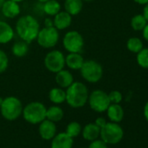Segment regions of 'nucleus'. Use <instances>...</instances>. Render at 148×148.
I'll return each instance as SVG.
<instances>
[{"instance_id": "obj_1", "label": "nucleus", "mask_w": 148, "mask_h": 148, "mask_svg": "<svg viewBox=\"0 0 148 148\" xmlns=\"http://www.w3.org/2000/svg\"><path fill=\"white\" fill-rule=\"evenodd\" d=\"M40 30V25L38 19L32 15L21 16L15 25V32L19 38L28 44H31L36 40L38 32Z\"/></svg>"}, {"instance_id": "obj_2", "label": "nucleus", "mask_w": 148, "mask_h": 148, "mask_svg": "<svg viewBox=\"0 0 148 148\" xmlns=\"http://www.w3.org/2000/svg\"><path fill=\"white\" fill-rule=\"evenodd\" d=\"M88 97V88L80 81H74L65 90V102L72 108L83 107L87 103Z\"/></svg>"}, {"instance_id": "obj_3", "label": "nucleus", "mask_w": 148, "mask_h": 148, "mask_svg": "<svg viewBox=\"0 0 148 148\" xmlns=\"http://www.w3.org/2000/svg\"><path fill=\"white\" fill-rule=\"evenodd\" d=\"M23 108V104L18 98L9 96L3 99L2 105L0 106V112L5 119L13 121L22 115Z\"/></svg>"}, {"instance_id": "obj_4", "label": "nucleus", "mask_w": 148, "mask_h": 148, "mask_svg": "<svg viewBox=\"0 0 148 148\" xmlns=\"http://www.w3.org/2000/svg\"><path fill=\"white\" fill-rule=\"evenodd\" d=\"M46 107L38 101H33L27 104L23 108V118L30 124L36 125L41 123L46 119Z\"/></svg>"}, {"instance_id": "obj_5", "label": "nucleus", "mask_w": 148, "mask_h": 148, "mask_svg": "<svg viewBox=\"0 0 148 148\" xmlns=\"http://www.w3.org/2000/svg\"><path fill=\"white\" fill-rule=\"evenodd\" d=\"M81 77L88 83H97L103 77V67L96 60H85L80 70Z\"/></svg>"}, {"instance_id": "obj_6", "label": "nucleus", "mask_w": 148, "mask_h": 148, "mask_svg": "<svg viewBox=\"0 0 148 148\" xmlns=\"http://www.w3.org/2000/svg\"><path fill=\"white\" fill-rule=\"evenodd\" d=\"M99 136L107 145H115L122 140L124 137V130L119 123L110 121L100 129Z\"/></svg>"}, {"instance_id": "obj_7", "label": "nucleus", "mask_w": 148, "mask_h": 148, "mask_svg": "<svg viewBox=\"0 0 148 148\" xmlns=\"http://www.w3.org/2000/svg\"><path fill=\"white\" fill-rule=\"evenodd\" d=\"M37 43L39 46L45 49L55 47L59 40V31L54 26L40 28L37 36Z\"/></svg>"}, {"instance_id": "obj_8", "label": "nucleus", "mask_w": 148, "mask_h": 148, "mask_svg": "<svg viewBox=\"0 0 148 148\" xmlns=\"http://www.w3.org/2000/svg\"><path fill=\"white\" fill-rule=\"evenodd\" d=\"M44 64L45 68L52 73H57L65 66V56L59 50H51L45 57Z\"/></svg>"}, {"instance_id": "obj_9", "label": "nucleus", "mask_w": 148, "mask_h": 148, "mask_svg": "<svg viewBox=\"0 0 148 148\" xmlns=\"http://www.w3.org/2000/svg\"><path fill=\"white\" fill-rule=\"evenodd\" d=\"M90 107L96 112H106L111 102L108 97V93L102 90H94L89 93L88 101Z\"/></svg>"}, {"instance_id": "obj_10", "label": "nucleus", "mask_w": 148, "mask_h": 148, "mask_svg": "<svg viewBox=\"0 0 148 148\" xmlns=\"http://www.w3.org/2000/svg\"><path fill=\"white\" fill-rule=\"evenodd\" d=\"M85 45L83 36L77 31H69L63 38V46L68 52H81Z\"/></svg>"}, {"instance_id": "obj_11", "label": "nucleus", "mask_w": 148, "mask_h": 148, "mask_svg": "<svg viewBox=\"0 0 148 148\" xmlns=\"http://www.w3.org/2000/svg\"><path fill=\"white\" fill-rule=\"evenodd\" d=\"M38 132L40 137L45 140H51L57 134L56 123L45 119L41 123H39Z\"/></svg>"}, {"instance_id": "obj_12", "label": "nucleus", "mask_w": 148, "mask_h": 148, "mask_svg": "<svg viewBox=\"0 0 148 148\" xmlns=\"http://www.w3.org/2000/svg\"><path fill=\"white\" fill-rule=\"evenodd\" d=\"M72 22V16L65 11H60L53 17V26L58 30L63 31L69 28Z\"/></svg>"}, {"instance_id": "obj_13", "label": "nucleus", "mask_w": 148, "mask_h": 148, "mask_svg": "<svg viewBox=\"0 0 148 148\" xmlns=\"http://www.w3.org/2000/svg\"><path fill=\"white\" fill-rule=\"evenodd\" d=\"M1 12L4 17L7 18L12 19L17 18L21 12L19 3L12 1V0H5V2L1 7Z\"/></svg>"}, {"instance_id": "obj_14", "label": "nucleus", "mask_w": 148, "mask_h": 148, "mask_svg": "<svg viewBox=\"0 0 148 148\" xmlns=\"http://www.w3.org/2000/svg\"><path fill=\"white\" fill-rule=\"evenodd\" d=\"M73 138L66 132L56 134L51 139V148H72Z\"/></svg>"}, {"instance_id": "obj_15", "label": "nucleus", "mask_w": 148, "mask_h": 148, "mask_svg": "<svg viewBox=\"0 0 148 148\" xmlns=\"http://www.w3.org/2000/svg\"><path fill=\"white\" fill-rule=\"evenodd\" d=\"M55 74H56L55 81L57 85L63 89H66L74 82V78H73L72 73L70 71L65 70L64 68Z\"/></svg>"}, {"instance_id": "obj_16", "label": "nucleus", "mask_w": 148, "mask_h": 148, "mask_svg": "<svg viewBox=\"0 0 148 148\" xmlns=\"http://www.w3.org/2000/svg\"><path fill=\"white\" fill-rule=\"evenodd\" d=\"M85 59L79 52H69L65 56V65L72 71H79Z\"/></svg>"}, {"instance_id": "obj_17", "label": "nucleus", "mask_w": 148, "mask_h": 148, "mask_svg": "<svg viewBox=\"0 0 148 148\" xmlns=\"http://www.w3.org/2000/svg\"><path fill=\"white\" fill-rule=\"evenodd\" d=\"M15 36V31L10 24L0 20V44L5 45L11 42Z\"/></svg>"}, {"instance_id": "obj_18", "label": "nucleus", "mask_w": 148, "mask_h": 148, "mask_svg": "<svg viewBox=\"0 0 148 148\" xmlns=\"http://www.w3.org/2000/svg\"><path fill=\"white\" fill-rule=\"evenodd\" d=\"M106 112L110 121L112 122L119 123L124 119V109L119 104H110Z\"/></svg>"}, {"instance_id": "obj_19", "label": "nucleus", "mask_w": 148, "mask_h": 148, "mask_svg": "<svg viewBox=\"0 0 148 148\" xmlns=\"http://www.w3.org/2000/svg\"><path fill=\"white\" fill-rule=\"evenodd\" d=\"M84 2L82 0H64V8L71 16L79 15L83 9Z\"/></svg>"}, {"instance_id": "obj_20", "label": "nucleus", "mask_w": 148, "mask_h": 148, "mask_svg": "<svg viewBox=\"0 0 148 148\" xmlns=\"http://www.w3.org/2000/svg\"><path fill=\"white\" fill-rule=\"evenodd\" d=\"M81 132L83 138L89 141L97 139L100 135V128L95 123H89L86 125Z\"/></svg>"}, {"instance_id": "obj_21", "label": "nucleus", "mask_w": 148, "mask_h": 148, "mask_svg": "<svg viewBox=\"0 0 148 148\" xmlns=\"http://www.w3.org/2000/svg\"><path fill=\"white\" fill-rule=\"evenodd\" d=\"M49 99L55 105L65 102V90L61 87H54L49 92Z\"/></svg>"}, {"instance_id": "obj_22", "label": "nucleus", "mask_w": 148, "mask_h": 148, "mask_svg": "<svg viewBox=\"0 0 148 148\" xmlns=\"http://www.w3.org/2000/svg\"><path fill=\"white\" fill-rule=\"evenodd\" d=\"M28 51H29V44L23 40L17 41L12 45V53L16 58H24L27 55Z\"/></svg>"}, {"instance_id": "obj_23", "label": "nucleus", "mask_w": 148, "mask_h": 148, "mask_svg": "<svg viewBox=\"0 0 148 148\" xmlns=\"http://www.w3.org/2000/svg\"><path fill=\"white\" fill-rule=\"evenodd\" d=\"M61 11V5L57 0H48L43 4V12L49 17H54Z\"/></svg>"}, {"instance_id": "obj_24", "label": "nucleus", "mask_w": 148, "mask_h": 148, "mask_svg": "<svg viewBox=\"0 0 148 148\" xmlns=\"http://www.w3.org/2000/svg\"><path fill=\"white\" fill-rule=\"evenodd\" d=\"M64 118V111L58 106H52L46 109V119L57 123Z\"/></svg>"}, {"instance_id": "obj_25", "label": "nucleus", "mask_w": 148, "mask_h": 148, "mask_svg": "<svg viewBox=\"0 0 148 148\" xmlns=\"http://www.w3.org/2000/svg\"><path fill=\"white\" fill-rule=\"evenodd\" d=\"M147 21L143 16V14H137L132 17L131 20V26L134 31H142L147 25Z\"/></svg>"}, {"instance_id": "obj_26", "label": "nucleus", "mask_w": 148, "mask_h": 148, "mask_svg": "<svg viewBox=\"0 0 148 148\" xmlns=\"http://www.w3.org/2000/svg\"><path fill=\"white\" fill-rule=\"evenodd\" d=\"M126 47L130 51H132L133 53H138L144 48L143 42L138 38H129L126 43Z\"/></svg>"}, {"instance_id": "obj_27", "label": "nucleus", "mask_w": 148, "mask_h": 148, "mask_svg": "<svg viewBox=\"0 0 148 148\" xmlns=\"http://www.w3.org/2000/svg\"><path fill=\"white\" fill-rule=\"evenodd\" d=\"M81 131H82V127H81L80 124L76 121H72L67 125L65 132L71 138H75L80 134Z\"/></svg>"}, {"instance_id": "obj_28", "label": "nucleus", "mask_w": 148, "mask_h": 148, "mask_svg": "<svg viewBox=\"0 0 148 148\" xmlns=\"http://www.w3.org/2000/svg\"><path fill=\"white\" fill-rule=\"evenodd\" d=\"M137 62L144 69H148V48H143L137 53Z\"/></svg>"}, {"instance_id": "obj_29", "label": "nucleus", "mask_w": 148, "mask_h": 148, "mask_svg": "<svg viewBox=\"0 0 148 148\" xmlns=\"http://www.w3.org/2000/svg\"><path fill=\"white\" fill-rule=\"evenodd\" d=\"M9 66V58L7 54L0 49V74L4 73Z\"/></svg>"}, {"instance_id": "obj_30", "label": "nucleus", "mask_w": 148, "mask_h": 148, "mask_svg": "<svg viewBox=\"0 0 148 148\" xmlns=\"http://www.w3.org/2000/svg\"><path fill=\"white\" fill-rule=\"evenodd\" d=\"M108 97L111 104H119L123 99L122 93L119 91H116V90L112 91L110 93H108Z\"/></svg>"}, {"instance_id": "obj_31", "label": "nucleus", "mask_w": 148, "mask_h": 148, "mask_svg": "<svg viewBox=\"0 0 148 148\" xmlns=\"http://www.w3.org/2000/svg\"><path fill=\"white\" fill-rule=\"evenodd\" d=\"M88 148H108L107 144L102 140V139H94L91 141V144L89 145Z\"/></svg>"}, {"instance_id": "obj_32", "label": "nucleus", "mask_w": 148, "mask_h": 148, "mask_svg": "<svg viewBox=\"0 0 148 148\" xmlns=\"http://www.w3.org/2000/svg\"><path fill=\"white\" fill-rule=\"evenodd\" d=\"M100 129L107 123L106 122V119L105 118H103V117H99V118H97L96 119V120H95V122H94Z\"/></svg>"}, {"instance_id": "obj_33", "label": "nucleus", "mask_w": 148, "mask_h": 148, "mask_svg": "<svg viewBox=\"0 0 148 148\" xmlns=\"http://www.w3.org/2000/svg\"><path fill=\"white\" fill-rule=\"evenodd\" d=\"M44 25H45V27H51V26H53V19H51L50 17L46 18L45 19Z\"/></svg>"}, {"instance_id": "obj_34", "label": "nucleus", "mask_w": 148, "mask_h": 148, "mask_svg": "<svg viewBox=\"0 0 148 148\" xmlns=\"http://www.w3.org/2000/svg\"><path fill=\"white\" fill-rule=\"evenodd\" d=\"M142 33H143L144 38H145L146 41H148V23H147V25L145 26V28L142 30Z\"/></svg>"}, {"instance_id": "obj_35", "label": "nucleus", "mask_w": 148, "mask_h": 148, "mask_svg": "<svg viewBox=\"0 0 148 148\" xmlns=\"http://www.w3.org/2000/svg\"><path fill=\"white\" fill-rule=\"evenodd\" d=\"M143 16L145 17V18L148 22V3L146 5H145V8L143 11Z\"/></svg>"}, {"instance_id": "obj_36", "label": "nucleus", "mask_w": 148, "mask_h": 148, "mask_svg": "<svg viewBox=\"0 0 148 148\" xmlns=\"http://www.w3.org/2000/svg\"><path fill=\"white\" fill-rule=\"evenodd\" d=\"M144 116H145L146 121L148 122V102H146V104L144 106Z\"/></svg>"}, {"instance_id": "obj_37", "label": "nucleus", "mask_w": 148, "mask_h": 148, "mask_svg": "<svg viewBox=\"0 0 148 148\" xmlns=\"http://www.w3.org/2000/svg\"><path fill=\"white\" fill-rule=\"evenodd\" d=\"M133 1L138 5H146L148 3V0H133Z\"/></svg>"}, {"instance_id": "obj_38", "label": "nucleus", "mask_w": 148, "mask_h": 148, "mask_svg": "<svg viewBox=\"0 0 148 148\" xmlns=\"http://www.w3.org/2000/svg\"><path fill=\"white\" fill-rule=\"evenodd\" d=\"M5 2V0H0V9H1L2 5H4V3Z\"/></svg>"}, {"instance_id": "obj_39", "label": "nucleus", "mask_w": 148, "mask_h": 148, "mask_svg": "<svg viewBox=\"0 0 148 148\" xmlns=\"http://www.w3.org/2000/svg\"><path fill=\"white\" fill-rule=\"evenodd\" d=\"M37 1H38V2L41 3V4H44V3H45L46 1H48V0H37Z\"/></svg>"}, {"instance_id": "obj_40", "label": "nucleus", "mask_w": 148, "mask_h": 148, "mask_svg": "<svg viewBox=\"0 0 148 148\" xmlns=\"http://www.w3.org/2000/svg\"><path fill=\"white\" fill-rule=\"evenodd\" d=\"M12 1H14V2H17V3H21L23 1H25V0H12Z\"/></svg>"}, {"instance_id": "obj_41", "label": "nucleus", "mask_w": 148, "mask_h": 148, "mask_svg": "<svg viewBox=\"0 0 148 148\" xmlns=\"http://www.w3.org/2000/svg\"><path fill=\"white\" fill-rule=\"evenodd\" d=\"M3 99H3L2 97H0V106H1V105H2V102H3Z\"/></svg>"}, {"instance_id": "obj_42", "label": "nucleus", "mask_w": 148, "mask_h": 148, "mask_svg": "<svg viewBox=\"0 0 148 148\" xmlns=\"http://www.w3.org/2000/svg\"><path fill=\"white\" fill-rule=\"evenodd\" d=\"M83 2H92V1H93V0H82Z\"/></svg>"}]
</instances>
